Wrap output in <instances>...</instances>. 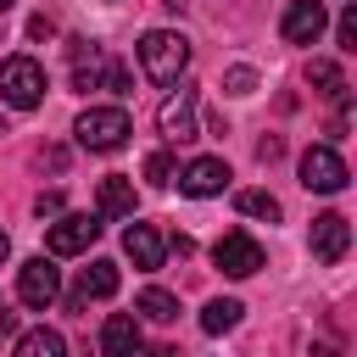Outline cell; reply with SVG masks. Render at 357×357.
I'll return each instance as SVG.
<instances>
[{
  "label": "cell",
  "mask_w": 357,
  "mask_h": 357,
  "mask_svg": "<svg viewBox=\"0 0 357 357\" xmlns=\"http://www.w3.org/2000/svg\"><path fill=\"white\" fill-rule=\"evenodd\" d=\"M6 257H11V240H6V229H0V262H6Z\"/></svg>",
  "instance_id": "83f0119b"
},
{
  "label": "cell",
  "mask_w": 357,
  "mask_h": 357,
  "mask_svg": "<svg viewBox=\"0 0 357 357\" xmlns=\"http://www.w3.org/2000/svg\"><path fill=\"white\" fill-rule=\"evenodd\" d=\"M123 251L134 257L139 273H151V268H162V257H167V234H162L156 223H128V229H123Z\"/></svg>",
  "instance_id": "7c38bea8"
},
{
  "label": "cell",
  "mask_w": 357,
  "mask_h": 357,
  "mask_svg": "<svg viewBox=\"0 0 357 357\" xmlns=\"http://www.w3.org/2000/svg\"><path fill=\"white\" fill-rule=\"evenodd\" d=\"M6 11H11V0H0V17H6Z\"/></svg>",
  "instance_id": "f1b7e54d"
},
{
  "label": "cell",
  "mask_w": 357,
  "mask_h": 357,
  "mask_svg": "<svg viewBox=\"0 0 357 357\" xmlns=\"http://www.w3.org/2000/svg\"><path fill=\"white\" fill-rule=\"evenodd\" d=\"M0 100L11 112H33L45 100V67L33 56H6L0 61Z\"/></svg>",
  "instance_id": "7a4b0ae2"
},
{
  "label": "cell",
  "mask_w": 357,
  "mask_h": 357,
  "mask_svg": "<svg viewBox=\"0 0 357 357\" xmlns=\"http://www.w3.org/2000/svg\"><path fill=\"white\" fill-rule=\"evenodd\" d=\"M100 351H106V357H134V351H139V318L112 312V318L100 324Z\"/></svg>",
  "instance_id": "5bb4252c"
},
{
  "label": "cell",
  "mask_w": 357,
  "mask_h": 357,
  "mask_svg": "<svg viewBox=\"0 0 357 357\" xmlns=\"http://www.w3.org/2000/svg\"><path fill=\"white\" fill-rule=\"evenodd\" d=\"M28 33H33V39H50V33H56V22H50V17H33V22H28Z\"/></svg>",
  "instance_id": "484cf974"
},
{
  "label": "cell",
  "mask_w": 357,
  "mask_h": 357,
  "mask_svg": "<svg viewBox=\"0 0 357 357\" xmlns=\"http://www.w3.org/2000/svg\"><path fill=\"white\" fill-rule=\"evenodd\" d=\"M335 45H340L346 56L357 50V6H346V11H340V22H335Z\"/></svg>",
  "instance_id": "7402d4cb"
},
{
  "label": "cell",
  "mask_w": 357,
  "mask_h": 357,
  "mask_svg": "<svg viewBox=\"0 0 357 357\" xmlns=\"http://www.w3.org/2000/svg\"><path fill=\"white\" fill-rule=\"evenodd\" d=\"M173 173H178V162H173L167 151H156V156H145V178H151L156 190H167V184H173Z\"/></svg>",
  "instance_id": "44dd1931"
},
{
  "label": "cell",
  "mask_w": 357,
  "mask_h": 357,
  "mask_svg": "<svg viewBox=\"0 0 357 357\" xmlns=\"http://www.w3.org/2000/svg\"><path fill=\"white\" fill-rule=\"evenodd\" d=\"M73 134H78L84 151H123L134 128H128V112H123V106H89V112L73 123Z\"/></svg>",
  "instance_id": "3957f363"
},
{
  "label": "cell",
  "mask_w": 357,
  "mask_h": 357,
  "mask_svg": "<svg viewBox=\"0 0 357 357\" xmlns=\"http://www.w3.org/2000/svg\"><path fill=\"white\" fill-rule=\"evenodd\" d=\"M279 151H284V139H279V134H268V139H257V156H262V162H273Z\"/></svg>",
  "instance_id": "d4e9b609"
},
{
  "label": "cell",
  "mask_w": 357,
  "mask_h": 357,
  "mask_svg": "<svg viewBox=\"0 0 357 357\" xmlns=\"http://www.w3.org/2000/svg\"><path fill=\"white\" fill-rule=\"evenodd\" d=\"M346 162L335 156V145H307L301 151V184L307 190H318V195H340L346 190Z\"/></svg>",
  "instance_id": "5b68a950"
},
{
  "label": "cell",
  "mask_w": 357,
  "mask_h": 357,
  "mask_svg": "<svg viewBox=\"0 0 357 357\" xmlns=\"http://www.w3.org/2000/svg\"><path fill=\"white\" fill-rule=\"evenodd\" d=\"M156 128L173 139V145H184V139H195V89L190 84H178L162 106H156Z\"/></svg>",
  "instance_id": "9c48e42d"
},
{
  "label": "cell",
  "mask_w": 357,
  "mask_h": 357,
  "mask_svg": "<svg viewBox=\"0 0 357 357\" xmlns=\"http://www.w3.org/2000/svg\"><path fill=\"white\" fill-rule=\"evenodd\" d=\"M307 245H312V257H318V262H340V257H346V245H351V223H346L340 212H318V218H312V229H307Z\"/></svg>",
  "instance_id": "30bf717a"
},
{
  "label": "cell",
  "mask_w": 357,
  "mask_h": 357,
  "mask_svg": "<svg viewBox=\"0 0 357 357\" xmlns=\"http://www.w3.org/2000/svg\"><path fill=\"white\" fill-rule=\"evenodd\" d=\"M324 28H329L324 0H290V6H284V17H279L284 45H318V33H324Z\"/></svg>",
  "instance_id": "ba28073f"
},
{
  "label": "cell",
  "mask_w": 357,
  "mask_h": 357,
  "mask_svg": "<svg viewBox=\"0 0 357 357\" xmlns=\"http://www.w3.org/2000/svg\"><path fill=\"white\" fill-rule=\"evenodd\" d=\"M212 262H218L229 279H251V273L262 268V245H257L245 229H229V234H218V245H212Z\"/></svg>",
  "instance_id": "8992f818"
},
{
  "label": "cell",
  "mask_w": 357,
  "mask_h": 357,
  "mask_svg": "<svg viewBox=\"0 0 357 357\" xmlns=\"http://www.w3.org/2000/svg\"><path fill=\"white\" fill-rule=\"evenodd\" d=\"M307 78H312V89H318L324 100L346 106V73H340L335 61H312V67H307Z\"/></svg>",
  "instance_id": "2e32d148"
},
{
  "label": "cell",
  "mask_w": 357,
  "mask_h": 357,
  "mask_svg": "<svg viewBox=\"0 0 357 357\" xmlns=\"http://www.w3.org/2000/svg\"><path fill=\"white\" fill-rule=\"evenodd\" d=\"M223 89H229V95H251V89H257V73H251V67H229Z\"/></svg>",
  "instance_id": "603a6c76"
},
{
  "label": "cell",
  "mask_w": 357,
  "mask_h": 357,
  "mask_svg": "<svg viewBox=\"0 0 357 357\" xmlns=\"http://www.w3.org/2000/svg\"><path fill=\"white\" fill-rule=\"evenodd\" d=\"M134 312L151 318V324H173V318H178V296H167V290H145V296L134 301Z\"/></svg>",
  "instance_id": "d6986e66"
},
{
  "label": "cell",
  "mask_w": 357,
  "mask_h": 357,
  "mask_svg": "<svg viewBox=\"0 0 357 357\" xmlns=\"http://www.w3.org/2000/svg\"><path fill=\"white\" fill-rule=\"evenodd\" d=\"M95 201H100V218H134V178H123V173H106Z\"/></svg>",
  "instance_id": "9a60e30c"
},
{
  "label": "cell",
  "mask_w": 357,
  "mask_h": 357,
  "mask_svg": "<svg viewBox=\"0 0 357 357\" xmlns=\"http://www.w3.org/2000/svg\"><path fill=\"white\" fill-rule=\"evenodd\" d=\"M178 190H184V195H195V201L223 195V190H229V162H223V156H195V162L178 173Z\"/></svg>",
  "instance_id": "8fae6325"
},
{
  "label": "cell",
  "mask_w": 357,
  "mask_h": 357,
  "mask_svg": "<svg viewBox=\"0 0 357 357\" xmlns=\"http://www.w3.org/2000/svg\"><path fill=\"white\" fill-rule=\"evenodd\" d=\"M106 296H117V262L95 257V262L78 273V284H73V312L89 307V301H106Z\"/></svg>",
  "instance_id": "4fadbf2b"
},
{
  "label": "cell",
  "mask_w": 357,
  "mask_h": 357,
  "mask_svg": "<svg viewBox=\"0 0 357 357\" xmlns=\"http://www.w3.org/2000/svg\"><path fill=\"white\" fill-rule=\"evenodd\" d=\"M67 351V340L56 335V329H28V335H17V357H61Z\"/></svg>",
  "instance_id": "ac0fdd59"
},
{
  "label": "cell",
  "mask_w": 357,
  "mask_h": 357,
  "mask_svg": "<svg viewBox=\"0 0 357 357\" xmlns=\"http://www.w3.org/2000/svg\"><path fill=\"white\" fill-rule=\"evenodd\" d=\"M234 206H240L245 218H262V223H273V218H279V201H273L268 190H240V195H234Z\"/></svg>",
  "instance_id": "ffe728a7"
},
{
  "label": "cell",
  "mask_w": 357,
  "mask_h": 357,
  "mask_svg": "<svg viewBox=\"0 0 357 357\" xmlns=\"http://www.w3.org/2000/svg\"><path fill=\"white\" fill-rule=\"evenodd\" d=\"M17 296H22L28 307H50V301L61 296V273H56V262H50V257H28V262L17 268Z\"/></svg>",
  "instance_id": "52a82bcc"
},
{
  "label": "cell",
  "mask_w": 357,
  "mask_h": 357,
  "mask_svg": "<svg viewBox=\"0 0 357 357\" xmlns=\"http://www.w3.org/2000/svg\"><path fill=\"white\" fill-rule=\"evenodd\" d=\"M11 329H17V312H6V307H0V335H11Z\"/></svg>",
  "instance_id": "4316f807"
},
{
  "label": "cell",
  "mask_w": 357,
  "mask_h": 357,
  "mask_svg": "<svg viewBox=\"0 0 357 357\" xmlns=\"http://www.w3.org/2000/svg\"><path fill=\"white\" fill-rule=\"evenodd\" d=\"M240 312H245V307H240L234 296H218V301H206L201 329H206V335H223V329H234V324H240Z\"/></svg>",
  "instance_id": "e0dca14e"
},
{
  "label": "cell",
  "mask_w": 357,
  "mask_h": 357,
  "mask_svg": "<svg viewBox=\"0 0 357 357\" xmlns=\"http://www.w3.org/2000/svg\"><path fill=\"white\" fill-rule=\"evenodd\" d=\"M139 67H145V78L173 84V78L190 67V39L173 33V28H151V33L139 39Z\"/></svg>",
  "instance_id": "6da1fadb"
},
{
  "label": "cell",
  "mask_w": 357,
  "mask_h": 357,
  "mask_svg": "<svg viewBox=\"0 0 357 357\" xmlns=\"http://www.w3.org/2000/svg\"><path fill=\"white\" fill-rule=\"evenodd\" d=\"M33 212H39V218H56V212H61V190H45V195L33 201Z\"/></svg>",
  "instance_id": "cb8c5ba5"
},
{
  "label": "cell",
  "mask_w": 357,
  "mask_h": 357,
  "mask_svg": "<svg viewBox=\"0 0 357 357\" xmlns=\"http://www.w3.org/2000/svg\"><path fill=\"white\" fill-rule=\"evenodd\" d=\"M95 234H100V212H56V223L45 229V245L50 257H78L95 245Z\"/></svg>",
  "instance_id": "277c9868"
}]
</instances>
